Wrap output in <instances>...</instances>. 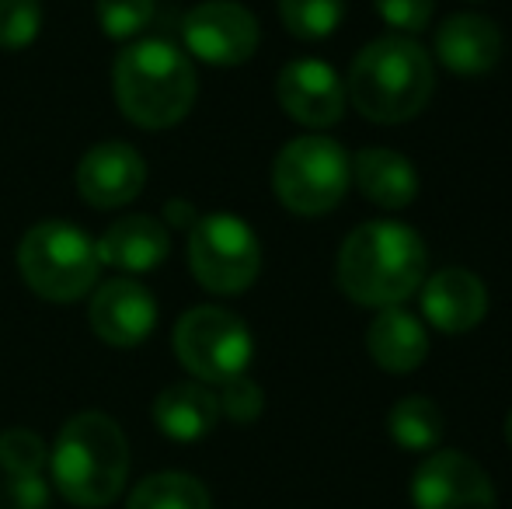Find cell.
Segmentation results:
<instances>
[{
  "instance_id": "6da1fadb",
  "label": "cell",
  "mask_w": 512,
  "mask_h": 509,
  "mask_svg": "<svg viewBox=\"0 0 512 509\" xmlns=\"http://www.w3.org/2000/svg\"><path fill=\"white\" fill-rule=\"evenodd\" d=\"M429 272L425 241L398 220H370L342 241L335 276L349 300L394 307L422 286Z\"/></svg>"
},
{
  "instance_id": "7a4b0ae2",
  "label": "cell",
  "mask_w": 512,
  "mask_h": 509,
  "mask_svg": "<svg viewBox=\"0 0 512 509\" xmlns=\"http://www.w3.org/2000/svg\"><path fill=\"white\" fill-rule=\"evenodd\" d=\"M436 91L432 56L415 35H384L356 53L345 77V98L359 116L380 126L415 119Z\"/></svg>"
},
{
  "instance_id": "3957f363",
  "label": "cell",
  "mask_w": 512,
  "mask_h": 509,
  "mask_svg": "<svg viewBox=\"0 0 512 509\" xmlns=\"http://www.w3.org/2000/svg\"><path fill=\"white\" fill-rule=\"evenodd\" d=\"M115 102L129 123L168 129L189 116L196 102V67L168 39H140L115 60Z\"/></svg>"
},
{
  "instance_id": "277c9868",
  "label": "cell",
  "mask_w": 512,
  "mask_h": 509,
  "mask_svg": "<svg viewBox=\"0 0 512 509\" xmlns=\"http://www.w3.org/2000/svg\"><path fill=\"white\" fill-rule=\"evenodd\" d=\"M49 471L67 503L81 509L108 506L129 475V443L119 422L102 412H81L60 429L49 450Z\"/></svg>"
},
{
  "instance_id": "5b68a950",
  "label": "cell",
  "mask_w": 512,
  "mask_h": 509,
  "mask_svg": "<svg viewBox=\"0 0 512 509\" xmlns=\"http://www.w3.org/2000/svg\"><path fill=\"white\" fill-rule=\"evenodd\" d=\"M18 269L25 283L46 300H81L95 290L102 258L88 234L67 220H42L21 238Z\"/></svg>"
},
{
  "instance_id": "8992f818",
  "label": "cell",
  "mask_w": 512,
  "mask_h": 509,
  "mask_svg": "<svg viewBox=\"0 0 512 509\" xmlns=\"http://www.w3.org/2000/svg\"><path fill=\"white\" fill-rule=\"evenodd\" d=\"M352 185V161L331 136H297L276 154L272 189L279 203L300 217L331 213Z\"/></svg>"
},
{
  "instance_id": "52a82bcc",
  "label": "cell",
  "mask_w": 512,
  "mask_h": 509,
  "mask_svg": "<svg viewBox=\"0 0 512 509\" xmlns=\"http://www.w3.org/2000/svg\"><path fill=\"white\" fill-rule=\"evenodd\" d=\"M175 353L182 367L203 384H227L248 370L255 342L237 314L203 304L178 318Z\"/></svg>"
},
{
  "instance_id": "ba28073f",
  "label": "cell",
  "mask_w": 512,
  "mask_h": 509,
  "mask_svg": "<svg viewBox=\"0 0 512 509\" xmlns=\"http://www.w3.org/2000/svg\"><path fill=\"white\" fill-rule=\"evenodd\" d=\"M189 265L192 276L209 293L234 297L258 279L262 269V245L255 231L234 213H209L196 220L189 234Z\"/></svg>"
},
{
  "instance_id": "9c48e42d",
  "label": "cell",
  "mask_w": 512,
  "mask_h": 509,
  "mask_svg": "<svg viewBox=\"0 0 512 509\" xmlns=\"http://www.w3.org/2000/svg\"><path fill=\"white\" fill-rule=\"evenodd\" d=\"M182 39L209 67H241L258 49V21L237 0H203L185 14Z\"/></svg>"
},
{
  "instance_id": "30bf717a",
  "label": "cell",
  "mask_w": 512,
  "mask_h": 509,
  "mask_svg": "<svg viewBox=\"0 0 512 509\" xmlns=\"http://www.w3.org/2000/svg\"><path fill=\"white\" fill-rule=\"evenodd\" d=\"M415 509H495V485L474 457L432 450L411 478Z\"/></svg>"
},
{
  "instance_id": "8fae6325",
  "label": "cell",
  "mask_w": 512,
  "mask_h": 509,
  "mask_svg": "<svg viewBox=\"0 0 512 509\" xmlns=\"http://www.w3.org/2000/svg\"><path fill=\"white\" fill-rule=\"evenodd\" d=\"M276 98L286 116L307 129L335 126L345 116V102H349L342 77L314 56H300L279 70Z\"/></svg>"
},
{
  "instance_id": "7c38bea8",
  "label": "cell",
  "mask_w": 512,
  "mask_h": 509,
  "mask_svg": "<svg viewBox=\"0 0 512 509\" xmlns=\"http://www.w3.org/2000/svg\"><path fill=\"white\" fill-rule=\"evenodd\" d=\"M143 182H147V161L140 150L122 140L98 143L77 164V192L84 196V203L98 210L133 203Z\"/></svg>"
},
{
  "instance_id": "4fadbf2b",
  "label": "cell",
  "mask_w": 512,
  "mask_h": 509,
  "mask_svg": "<svg viewBox=\"0 0 512 509\" xmlns=\"http://www.w3.org/2000/svg\"><path fill=\"white\" fill-rule=\"evenodd\" d=\"M88 321L105 346H140L157 325L154 293L136 279H108L91 297Z\"/></svg>"
},
{
  "instance_id": "5bb4252c",
  "label": "cell",
  "mask_w": 512,
  "mask_h": 509,
  "mask_svg": "<svg viewBox=\"0 0 512 509\" xmlns=\"http://www.w3.org/2000/svg\"><path fill=\"white\" fill-rule=\"evenodd\" d=\"M422 314L446 335L471 332L488 314V290L467 269H439L422 279Z\"/></svg>"
},
{
  "instance_id": "9a60e30c",
  "label": "cell",
  "mask_w": 512,
  "mask_h": 509,
  "mask_svg": "<svg viewBox=\"0 0 512 509\" xmlns=\"http://www.w3.org/2000/svg\"><path fill=\"white\" fill-rule=\"evenodd\" d=\"M436 56L453 74H488L502 60V32L485 14H450L436 32Z\"/></svg>"
},
{
  "instance_id": "2e32d148",
  "label": "cell",
  "mask_w": 512,
  "mask_h": 509,
  "mask_svg": "<svg viewBox=\"0 0 512 509\" xmlns=\"http://www.w3.org/2000/svg\"><path fill=\"white\" fill-rule=\"evenodd\" d=\"M366 349L373 363L387 374H415L429 356V332L401 304L380 307L366 332Z\"/></svg>"
},
{
  "instance_id": "e0dca14e",
  "label": "cell",
  "mask_w": 512,
  "mask_h": 509,
  "mask_svg": "<svg viewBox=\"0 0 512 509\" xmlns=\"http://www.w3.org/2000/svg\"><path fill=\"white\" fill-rule=\"evenodd\" d=\"M352 182L380 210H405L418 196V171L405 154L366 147L352 157Z\"/></svg>"
},
{
  "instance_id": "ac0fdd59",
  "label": "cell",
  "mask_w": 512,
  "mask_h": 509,
  "mask_svg": "<svg viewBox=\"0 0 512 509\" xmlns=\"http://www.w3.org/2000/svg\"><path fill=\"white\" fill-rule=\"evenodd\" d=\"M98 258L102 265H115V269L126 272H147L168 258L171 238H168V224L154 217H122L95 241Z\"/></svg>"
},
{
  "instance_id": "d6986e66",
  "label": "cell",
  "mask_w": 512,
  "mask_h": 509,
  "mask_svg": "<svg viewBox=\"0 0 512 509\" xmlns=\"http://www.w3.org/2000/svg\"><path fill=\"white\" fill-rule=\"evenodd\" d=\"M220 419V401L203 381L171 384L157 394L154 401V422L168 440L192 443L213 433Z\"/></svg>"
},
{
  "instance_id": "ffe728a7",
  "label": "cell",
  "mask_w": 512,
  "mask_h": 509,
  "mask_svg": "<svg viewBox=\"0 0 512 509\" xmlns=\"http://www.w3.org/2000/svg\"><path fill=\"white\" fill-rule=\"evenodd\" d=\"M126 509H213V503L199 478L185 471H161L136 485Z\"/></svg>"
},
{
  "instance_id": "44dd1931",
  "label": "cell",
  "mask_w": 512,
  "mask_h": 509,
  "mask_svg": "<svg viewBox=\"0 0 512 509\" xmlns=\"http://www.w3.org/2000/svg\"><path fill=\"white\" fill-rule=\"evenodd\" d=\"M387 429L401 450H432L443 436V412L425 394H408L391 408Z\"/></svg>"
},
{
  "instance_id": "7402d4cb",
  "label": "cell",
  "mask_w": 512,
  "mask_h": 509,
  "mask_svg": "<svg viewBox=\"0 0 512 509\" xmlns=\"http://www.w3.org/2000/svg\"><path fill=\"white\" fill-rule=\"evenodd\" d=\"M279 18L297 39H328L345 18V0H279Z\"/></svg>"
},
{
  "instance_id": "603a6c76",
  "label": "cell",
  "mask_w": 512,
  "mask_h": 509,
  "mask_svg": "<svg viewBox=\"0 0 512 509\" xmlns=\"http://www.w3.org/2000/svg\"><path fill=\"white\" fill-rule=\"evenodd\" d=\"M49 450L32 429H4L0 433V471L7 475H42Z\"/></svg>"
},
{
  "instance_id": "cb8c5ba5",
  "label": "cell",
  "mask_w": 512,
  "mask_h": 509,
  "mask_svg": "<svg viewBox=\"0 0 512 509\" xmlns=\"http://www.w3.org/2000/svg\"><path fill=\"white\" fill-rule=\"evenodd\" d=\"M154 18V0H98V25L108 39H133Z\"/></svg>"
},
{
  "instance_id": "d4e9b609",
  "label": "cell",
  "mask_w": 512,
  "mask_h": 509,
  "mask_svg": "<svg viewBox=\"0 0 512 509\" xmlns=\"http://www.w3.org/2000/svg\"><path fill=\"white\" fill-rule=\"evenodd\" d=\"M42 7L39 0H0V46L21 49L39 35Z\"/></svg>"
},
{
  "instance_id": "484cf974",
  "label": "cell",
  "mask_w": 512,
  "mask_h": 509,
  "mask_svg": "<svg viewBox=\"0 0 512 509\" xmlns=\"http://www.w3.org/2000/svg\"><path fill=\"white\" fill-rule=\"evenodd\" d=\"M216 401H220V412L227 415L230 422H237V426H251V422L262 415L265 408V398H262V387L251 381L248 374L234 377V381L220 384V394H216Z\"/></svg>"
},
{
  "instance_id": "4316f807",
  "label": "cell",
  "mask_w": 512,
  "mask_h": 509,
  "mask_svg": "<svg viewBox=\"0 0 512 509\" xmlns=\"http://www.w3.org/2000/svg\"><path fill=\"white\" fill-rule=\"evenodd\" d=\"M373 7L398 35H415L432 21L436 0H373Z\"/></svg>"
},
{
  "instance_id": "83f0119b",
  "label": "cell",
  "mask_w": 512,
  "mask_h": 509,
  "mask_svg": "<svg viewBox=\"0 0 512 509\" xmlns=\"http://www.w3.org/2000/svg\"><path fill=\"white\" fill-rule=\"evenodd\" d=\"M49 506V485L42 475H7L0 509H46Z\"/></svg>"
},
{
  "instance_id": "f1b7e54d",
  "label": "cell",
  "mask_w": 512,
  "mask_h": 509,
  "mask_svg": "<svg viewBox=\"0 0 512 509\" xmlns=\"http://www.w3.org/2000/svg\"><path fill=\"white\" fill-rule=\"evenodd\" d=\"M506 443L512 447V412H509V419H506Z\"/></svg>"
}]
</instances>
